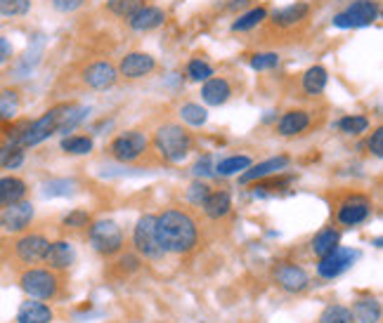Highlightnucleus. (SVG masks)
<instances>
[{
    "mask_svg": "<svg viewBox=\"0 0 383 323\" xmlns=\"http://www.w3.org/2000/svg\"><path fill=\"white\" fill-rule=\"evenodd\" d=\"M90 243L102 255H114L124 245V234L114 222H97V225L90 227Z\"/></svg>",
    "mask_w": 383,
    "mask_h": 323,
    "instance_id": "8",
    "label": "nucleus"
},
{
    "mask_svg": "<svg viewBox=\"0 0 383 323\" xmlns=\"http://www.w3.org/2000/svg\"><path fill=\"white\" fill-rule=\"evenodd\" d=\"M265 19H267V10H265V7H254L251 12L242 14V17L234 21L232 31H251V29H256L258 24H263Z\"/></svg>",
    "mask_w": 383,
    "mask_h": 323,
    "instance_id": "29",
    "label": "nucleus"
},
{
    "mask_svg": "<svg viewBox=\"0 0 383 323\" xmlns=\"http://www.w3.org/2000/svg\"><path fill=\"white\" fill-rule=\"evenodd\" d=\"M12 59V45L7 38L0 36V64H5V61Z\"/></svg>",
    "mask_w": 383,
    "mask_h": 323,
    "instance_id": "46",
    "label": "nucleus"
},
{
    "mask_svg": "<svg viewBox=\"0 0 383 323\" xmlns=\"http://www.w3.org/2000/svg\"><path fill=\"white\" fill-rule=\"evenodd\" d=\"M202 205H204V212L209 215L211 220H220V217H225V215L229 212L232 201H229L227 191H211Z\"/></svg>",
    "mask_w": 383,
    "mask_h": 323,
    "instance_id": "24",
    "label": "nucleus"
},
{
    "mask_svg": "<svg viewBox=\"0 0 383 323\" xmlns=\"http://www.w3.org/2000/svg\"><path fill=\"white\" fill-rule=\"evenodd\" d=\"M279 64V55L277 52H263V55H254L251 57V66L256 71H267V68H274Z\"/></svg>",
    "mask_w": 383,
    "mask_h": 323,
    "instance_id": "39",
    "label": "nucleus"
},
{
    "mask_svg": "<svg viewBox=\"0 0 383 323\" xmlns=\"http://www.w3.org/2000/svg\"><path fill=\"white\" fill-rule=\"evenodd\" d=\"M187 76L192 81H209L213 76V68L211 64H206L202 59H192L187 64Z\"/></svg>",
    "mask_w": 383,
    "mask_h": 323,
    "instance_id": "38",
    "label": "nucleus"
},
{
    "mask_svg": "<svg viewBox=\"0 0 383 323\" xmlns=\"http://www.w3.org/2000/svg\"><path fill=\"white\" fill-rule=\"evenodd\" d=\"M310 12L312 7L308 3H294L289 7H282L272 14V29H279V31H289V29H296L305 24L310 19Z\"/></svg>",
    "mask_w": 383,
    "mask_h": 323,
    "instance_id": "13",
    "label": "nucleus"
},
{
    "mask_svg": "<svg viewBox=\"0 0 383 323\" xmlns=\"http://www.w3.org/2000/svg\"><path fill=\"white\" fill-rule=\"evenodd\" d=\"M109 12H114L116 17H130V14H135L140 7H144V0H109Z\"/></svg>",
    "mask_w": 383,
    "mask_h": 323,
    "instance_id": "30",
    "label": "nucleus"
},
{
    "mask_svg": "<svg viewBox=\"0 0 383 323\" xmlns=\"http://www.w3.org/2000/svg\"><path fill=\"white\" fill-rule=\"evenodd\" d=\"M166 21V12L161 10V7H151V5H144L140 7L135 14H130L128 17V26L133 31H151V29H159L161 24Z\"/></svg>",
    "mask_w": 383,
    "mask_h": 323,
    "instance_id": "16",
    "label": "nucleus"
},
{
    "mask_svg": "<svg viewBox=\"0 0 383 323\" xmlns=\"http://www.w3.org/2000/svg\"><path fill=\"white\" fill-rule=\"evenodd\" d=\"M251 165V158L249 156H232V158H225V160H220L216 170L220 175H234V173H239V170H247V168Z\"/></svg>",
    "mask_w": 383,
    "mask_h": 323,
    "instance_id": "34",
    "label": "nucleus"
},
{
    "mask_svg": "<svg viewBox=\"0 0 383 323\" xmlns=\"http://www.w3.org/2000/svg\"><path fill=\"white\" fill-rule=\"evenodd\" d=\"M319 323H352V312L341 304H332L322 314Z\"/></svg>",
    "mask_w": 383,
    "mask_h": 323,
    "instance_id": "33",
    "label": "nucleus"
},
{
    "mask_svg": "<svg viewBox=\"0 0 383 323\" xmlns=\"http://www.w3.org/2000/svg\"><path fill=\"white\" fill-rule=\"evenodd\" d=\"M154 144H156V151L166 160L178 163V160L185 158L192 149V135L182 125H164L156 130Z\"/></svg>",
    "mask_w": 383,
    "mask_h": 323,
    "instance_id": "3",
    "label": "nucleus"
},
{
    "mask_svg": "<svg viewBox=\"0 0 383 323\" xmlns=\"http://www.w3.org/2000/svg\"><path fill=\"white\" fill-rule=\"evenodd\" d=\"M229 95H232V88H229V83L225 78H209L204 83V88H202L204 102L211 104V106L225 104L229 99Z\"/></svg>",
    "mask_w": 383,
    "mask_h": 323,
    "instance_id": "19",
    "label": "nucleus"
},
{
    "mask_svg": "<svg viewBox=\"0 0 383 323\" xmlns=\"http://www.w3.org/2000/svg\"><path fill=\"white\" fill-rule=\"evenodd\" d=\"M339 241H341V234L336 229H322V232L312 238V252L317 257H324L327 252H332L334 248H339Z\"/></svg>",
    "mask_w": 383,
    "mask_h": 323,
    "instance_id": "27",
    "label": "nucleus"
},
{
    "mask_svg": "<svg viewBox=\"0 0 383 323\" xmlns=\"http://www.w3.org/2000/svg\"><path fill=\"white\" fill-rule=\"evenodd\" d=\"M352 319L357 323H379L381 319V307L377 299L367 297V299H357L355 309H352Z\"/></svg>",
    "mask_w": 383,
    "mask_h": 323,
    "instance_id": "26",
    "label": "nucleus"
},
{
    "mask_svg": "<svg viewBox=\"0 0 383 323\" xmlns=\"http://www.w3.org/2000/svg\"><path fill=\"white\" fill-rule=\"evenodd\" d=\"M251 0H234L232 5H229V10H237V7H244V5H249Z\"/></svg>",
    "mask_w": 383,
    "mask_h": 323,
    "instance_id": "47",
    "label": "nucleus"
},
{
    "mask_svg": "<svg viewBox=\"0 0 383 323\" xmlns=\"http://www.w3.org/2000/svg\"><path fill=\"white\" fill-rule=\"evenodd\" d=\"M86 3V0H52V5L57 7L59 12H74Z\"/></svg>",
    "mask_w": 383,
    "mask_h": 323,
    "instance_id": "44",
    "label": "nucleus"
},
{
    "mask_svg": "<svg viewBox=\"0 0 383 323\" xmlns=\"http://www.w3.org/2000/svg\"><path fill=\"white\" fill-rule=\"evenodd\" d=\"M369 212H372V203H369V198H364V196H348L346 201L341 203L339 207V222L343 227H357V225H362V222L369 217Z\"/></svg>",
    "mask_w": 383,
    "mask_h": 323,
    "instance_id": "12",
    "label": "nucleus"
},
{
    "mask_svg": "<svg viewBox=\"0 0 383 323\" xmlns=\"http://www.w3.org/2000/svg\"><path fill=\"white\" fill-rule=\"evenodd\" d=\"M21 109V97L17 90L7 88L0 92V121L3 123H10L17 118V113Z\"/></svg>",
    "mask_w": 383,
    "mask_h": 323,
    "instance_id": "25",
    "label": "nucleus"
},
{
    "mask_svg": "<svg viewBox=\"0 0 383 323\" xmlns=\"http://www.w3.org/2000/svg\"><path fill=\"white\" fill-rule=\"evenodd\" d=\"M156 236L166 252H189L197 245V225L187 212L166 210L156 217Z\"/></svg>",
    "mask_w": 383,
    "mask_h": 323,
    "instance_id": "1",
    "label": "nucleus"
},
{
    "mask_svg": "<svg viewBox=\"0 0 383 323\" xmlns=\"http://www.w3.org/2000/svg\"><path fill=\"white\" fill-rule=\"evenodd\" d=\"M277 283L289 293H301L308 288V274L296 265H282L277 269Z\"/></svg>",
    "mask_w": 383,
    "mask_h": 323,
    "instance_id": "17",
    "label": "nucleus"
},
{
    "mask_svg": "<svg viewBox=\"0 0 383 323\" xmlns=\"http://www.w3.org/2000/svg\"><path fill=\"white\" fill-rule=\"evenodd\" d=\"M339 128L346 135H362V133H367V128H369V121L364 116H346L339 121Z\"/></svg>",
    "mask_w": 383,
    "mask_h": 323,
    "instance_id": "35",
    "label": "nucleus"
},
{
    "mask_svg": "<svg viewBox=\"0 0 383 323\" xmlns=\"http://www.w3.org/2000/svg\"><path fill=\"white\" fill-rule=\"evenodd\" d=\"M69 104H62V106H55V109H50L48 113H43L41 118H36L34 123H29V125L21 130L19 137H14L12 144L14 147H36V144H41L43 140H48L50 135H55L59 130V123H62V116L66 111Z\"/></svg>",
    "mask_w": 383,
    "mask_h": 323,
    "instance_id": "2",
    "label": "nucleus"
},
{
    "mask_svg": "<svg viewBox=\"0 0 383 323\" xmlns=\"http://www.w3.org/2000/svg\"><path fill=\"white\" fill-rule=\"evenodd\" d=\"M147 147H149V142H147V137H144V133H140V130H128V133L119 135L116 140L111 142L109 151L121 163H133V160H137L147 151Z\"/></svg>",
    "mask_w": 383,
    "mask_h": 323,
    "instance_id": "5",
    "label": "nucleus"
},
{
    "mask_svg": "<svg viewBox=\"0 0 383 323\" xmlns=\"http://www.w3.org/2000/svg\"><path fill=\"white\" fill-rule=\"evenodd\" d=\"M48 248H50V241L41 234H26L14 243V252H17V257L26 265H36V262H41V260H45Z\"/></svg>",
    "mask_w": 383,
    "mask_h": 323,
    "instance_id": "11",
    "label": "nucleus"
},
{
    "mask_svg": "<svg viewBox=\"0 0 383 323\" xmlns=\"http://www.w3.org/2000/svg\"><path fill=\"white\" fill-rule=\"evenodd\" d=\"M209 194H211V189L206 187V184L194 182V184H192V187H189V191H187V198H189V201L194 203V205H202Z\"/></svg>",
    "mask_w": 383,
    "mask_h": 323,
    "instance_id": "40",
    "label": "nucleus"
},
{
    "mask_svg": "<svg viewBox=\"0 0 383 323\" xmlns=\"http://www.w3.org/2000/svg\"><path fill=\"white\" fill-rule=\"evenodd\" d=\"M369 149H372L374 156H383V128L374 130V135L369 140Z\"/></svg>",
    "mask_w": 383,
    "mask_h": 323,
    "instance_id": "43",
    "label": "nucleus"
},
{
    "mask_svg": "<svg viewBox=\"0 0 383 323\" xmlns=\"http://www.w3.org/2000/svg\"><path fill=\"white\" fill-rule=\"evenodd\" d=\"M327 88V68L324 66H310L303 73V90L308 95H319Z\"/></svg>",
    "mask_w": 383,
    "mask_h": 323,
    "instance_id": "28",
    "label": "nucleus"
},
{
    "mask_svg": "<svg viewBox=\"0 0 383 323\" xmlns=\"http://www.w3.org/2000/svg\"><path fill=\"white\" fill-rule=\"evenodd\" d=\"M83 81L93 90H106L119 81V68L109 61H95L83 71Z\"/></svg>",
    "mask_w": 383,
    "mask_h": 323,
    "instance_id": "15",
    "label": "nucleus"
},
{
    "mask_svg": "<svg viewBox=\"0 0 383 323\" xmlns=\"http://www.w3.org/2000/svg\"><path fill=\"white\" fill-rule=\"evenodd\" d=\"M19 286L36 299H52L59 290V279L52 269H29L21 274Z\"/></svg>",
    "mask_w": 383,
    "mask_h": 323,
    "instance_id": "4",
    "label": "nucleus"
},
{
    "mask_svg": "<svg viewBox=\"0 0 383 323\" xmlns=\"http://www.w3.org/2000/svg\"><path fill=\"white\" fill-rule=\"evenodd\" d=\"M88 222H90V215L86 210H74V212H69L66 217H64V225L66 227H74V229L88 227Z\"/></svg>",
    "mask_w": 383,
    "mask_h": 323,
    "instance_id": "42",
    "label": "nucleus"
},
{
    "mask_svg": "<svg viewBox=\"0 0 383 323\" xmlns=\"http://www.w3.org/2000/svg\"><path fill=\"white\" fill-rule=\"evenodd\" d=\"M289 165V158L287 156H277V158H270V160H263V163L254 165L249 170H244V175L239 177L242 184H251V182H258V180H265V177H270L274 173L284 170V168Z\"/></svg>",
    "mask_w": 383,
    "mask_h": 323,
    "instance_id": "18",
    "label": "nucleus"
},
{
    "mask_svg": "<svg viewBox=\"0 0 383 323\" xmlns=\"http://www.w3.org/2000/svg\"><path fill=\"white\" fill-rule=\"evenodd\" d=\"M62 149L66 153H74V156H83V153H90V149H93V140L90 137H66V140L62 142Z\"/></svg>",
    "mask_w": 383,
    "mask_h": 323,
    "instance_id": "32",
    "label": "nucleus"
},
{
    "mask_svg": "<svg viewBox=\"0 0 383 323\" xmlns=\"http://www.w3.org/2000/svg\"><path fill=\"white\" fill-rule=\"evenodd\" d=\"M180 116L185 123H189V125H204L206 123V109H202L199 104H185L180 109Z\"/></svg>",
    "mask_w": 383,
    "mask_h": 323,
    "instance_id": "37",
    "label": "nucleus"
},
{
    "mask_svg": "<svg viewBox=\"0 0 383 323\" xmlns=\"http://www.w3.org/2000/svg\"><path fill=\"white\" fill-rule=\"evenodd\" d=\"M34 0H0V14L3 17H21L31 10Z\"/></svg>",
    "mask_w": 383,
    "mask_h": 323,
    "instance_id": "31",
    "label": "nucleus"
},
{
    "mask_svg": "<svg viewBox=\"0 0 383 323\" xmlns=\"http://www.w3.org/2000/svg\"><path fill=\"white\" fill-rule=\"evenodd\" d=\"M133 323H137V321H133Z\"/></svg>",
    "mask_w": 383,
    "mask_h": 323,
    "instance_id": "48",
    "label": "nucleus"
},
{
    "mask_svg": "<svg viewBox=\"0 0 383 323\" xmlns=\"http://www.w3.org/2000/svg\"><path fill=\"white\" fill-rule=\"evenodd\" d=\"M26 196V184L19 177H3L0 180V207H7Z\"/></svg>",
    "mask_w": 383,
    "mask_h": 323,
    "instance_id": "21",
    "label": "nucleus"
},
{
    "mask_svg": "<svg viewBox=\"0 0 383 323\" xmlns=\"http://www.w3.org/2000/svg\"><path fill=\"white\" fill-rule=\"evenodd\" d=\"M308 125H310V113L303 109H296V111H287L284 116H282L277 130H279V135L294 137L298 133H303Z\"/></svg>",
    "mask_w": 383,
    "mask_h": 323,
    "instance_id": "20",
    "label": "nucleus"
},
{
    "mask_svg": "<svg viewBox=\"0 0 383 323\" xmlns=\"http://www.w3.org/2000/svg\"><path fill=\"white\" fill-rule=\"evenodd\" d=\"M74 187H76L74 180H50L43 187V194L45 196H69L74 191Z\"/></svg>",
    "mask_w": 383,
    "mask_h": 323,
    "instance_id": "36",
    "label": "nucleus"
},
{
    "mask_svg": "<svg viewBox=\"0 0 383 323\" xmlns=\"http://www.w3.org/2000/svg\"><path fill=\"white\" fill-rule=\"evenodd\" d=\"M7 156H3V165L7 168V170H14V168L21 165V160H24V151H21V147H14L5 151Z\"/></svg>",
    "mask_w": 383,
    "mask_h": 323,
    "instance_id": "41",
    "label": "nucleus"
},
{
    "mask_svg": "<svg viewBox=\"0 0 383 323\" xmlns=\"http://www.w3.org/2000/svg\"><path fill=\"white\" fill-rule=\"evenodd\" d=\"M211 173H213L211 156H204V158L194 165V175H197V177H206V175H211Z\"/></svg>",
    "mask_w": 383,
    "mask_h": 323,
    "instance_id": "45",
    "label": "nucleus"
},
{
    "mask_svg": "<svg viewBox=\"0 0 383 323\" xmlns=\"http://www.w3.org/2000/svg\"><path fill=\"white\" fill-rule=\"evenodd\" d=\"M377 17H379V5L374 3V0H355L346 12L336 14L334 26H339V29L369 26Z\"/></svg>",
    "mask_w": 383,
    "mask_h": 323,
    "instance_id": "6",
    "label": "nucleus"
},
{
    "mask_svg": "<svg viewBox=\"0 0 383 323\" xmlns=\"http://www.w3.org/2000/svg\"><path fill=\"white\" fill-rule=\"evenodd\" d=\"M31 220H34V205L29 201H17L3 207V212H0V227L12 234L24 232L31 225Z\"/></svg>",
    "mask_w": 383,
    "mask_h": 323,
    "instance_id": "9",
    "label": "nucleus"
},
{
    "mask_svg": "<svg viewBox=\"0 0 383 323\" xmlns=\"http://www.w3.org/2000/svg\"><path fill=\"white\" fill-rule=\"evenodd\" d=\"M45 262H48L52 269H69V267L74 265V248H71V243H66V241L50 243L48 252H45Z\"/></svg>",
    "mask_w": 383,
    "mask_h": 323,
    "instance_id": "22",
    "label": "nucleus"
},
{
    "mask_svg": "<svg viewBox=\"0 0 383 323\" xmlns=\"http://www.w3.org/2000/svg\"><path fill=\"white\" fill-rule=\"evenodd\" d=\"M17 321L19 323H50L52 321V312H50L48 304L29 299V302H24L19 307Z\"/></svg>",
    "mask_w": 383,
    "mask_h": 323,
    "instance_id": "23",
    "label": "nucleus"
},
{
    "mask_svg": "<svg viewBox=\"0 0 383 323\" xmlns=\"http://www.w3.org/2000/svg\"><path fill=\"white\" fill-rule=\"evenodd\" d=\"M357 260V252L355 250H348V248H334L332 252H327L322 257V262L317 267V272L322 279H336L339 274H343L346 269Z\"/></svg>",
    "mask_w": 383,
    "mask_h": 323,
    "instance_id": "10",
    "label": "nucleus"
},
{
    "mask_svg": "<svg viewBox=\"0 0 383 323\" xmlns=\"http://www.w3.org/2000/svg\"><path fill=\"white\" fill-rule=\"evenodd\" d=\"M133 241H135V248L142 252L144 257H164V248L159 243V236H156V217L154 215H144V217L137 222L135 227V234H133Z\"/></svg>",
    "mask_w": 383,
    "mask_h": 323,
    "instance_id": "7",
    "label": "nucleus"
},
{
    "mask_svg": "<svg viewBox=\"0 0 383 323\" xmlns=\"http://www.w3.org/2000/svg\"><path fill=\"white\" fill-rule=\"evenodd\" d=\"M156 68V59L147 55V52H130L119 64V73L126 76V78L135 81V78H144Z\"/></svg>",
    "mask_w": 383,
    "mask_h": 323,
    "instance_id": "14",
    "label": "nucleus"
}]
</instances>
